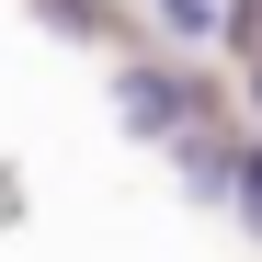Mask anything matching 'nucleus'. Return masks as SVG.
I'll return each mask as SVG.
<instances>
[{"label":"nucleus","mask_w":262,"mask_h":262,"mask_svg":"<svg viewBox=\"0 0 262 262\" xmlns=\"http://www.w3.org/2000/svg\"><path fill=\"white\" fill-rule=\"evenodd\" d=\"M228 183H239V205H251V228H262V148H228Z\"/></svg>","instance_id":"nucleus-2"},{"label":"nucleus","mask_w":262,"mask_h":262,"mask_svg":"<svg viewBox=\"0 0 262 262\" xmlns=\"http://www.w3.org/2000/svg\"><path fill=\"white\" fill-rule=\"evenodd\" d=\"M114 103H125V125H148V137H160V125H183V80H171V69H125Z\"/></svg>","instance_id":"nucleus-1"},{"label":"nucleus","mask_w":262,"mask_h":262,"mask_svg":"<svg viewBox=\"0 0 262 262\" xmlns=\"http://www.w3.org/2000/svg\"><path fill=\"white\" fill-rule=\"evenodd\" d=\"M160 12L183 23V34H205V23H216V0H160Z\"/></svg>","instance_id":"nucleus-3"}]
</instances>
